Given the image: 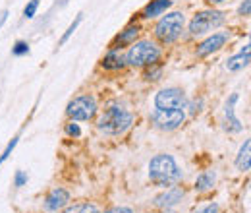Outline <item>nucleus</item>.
Segmentation results:
<instances>
[{
	"label": "nucleus",
	"mask_w": 251,
	"mask_h": 213,
	"mask_svg": "<svg viewBox=\"0 0 251 213\" xmlns=\"http://www.w3.org/2000/svg\"><path fill=\"white\" fill-rule=\"evenodd\" d=\"M182 169L178 167L176 159L168 153H158L149 161V179L157 186H174L182 181Z\"/></svg>",
	"instance_id": "1"
},
{
	"label": "nucleus",
	"mask_w": 251,
	"mask_h": 213,
	"mask_svg": "<svg viewBox=\"0 0 251 213\" xmlns=\"http://www.w3.org/2000/svg\"><path fill=\"white\" fill-rule=\"evenodd\" d=\"M131 124H133V115L126 107L110 105L97 121V128L106 136H120L131 128Z\"/></svg>",
	"instance_id": "2"
},
{
	"label": "nucleus",
	"mask_w": 251,
	"mask_h": 213,
	"mask_svg": "<svg viewBox=\"0 0 251 213\" xmlns=\"http://www.w3.org/2000/svg\"><path fill=\"white\" fill-rule=\"evenodd\" d=\"M126 64L135 66V68H143V66H153L160 61V49L153 41H135L133 45H129V51L124 55Z\"/></svg>",
	"instance_id": "3"
},
{
	"label": "nucleus",
	"mask_w": 251,
	"mask_h": 213,
	"mask_svg": "<svg viewBox=\"0 0 251 213\" xmlns=\"http://www.w3.org/2000/svg\"><path fill=\"white\" fill-rule=\"evenodd\" d=\"M184 26H186V16L182 12H172L158 20V24L155 26V35L160 43L170 45L178 41V37L184 31Z\"/></svg>",
	"instance_id": "4"
},
{
	"label": "nucleus",
	"mask_w": 251,
	"mask_h": 213,
	"mask_svg": "<svg viewBox=\"0 0 251 213\" xmlns=\"http://www.w3.org/2000/svg\"><path fill=\"white\" fill-rule=\"evenodd\" d=\"M97 111H99L97 99H95L93 95H89V93L74 97V99L68 103V107H66V115H68V119L74 122L91 121V119H95Z\"/></svg>",
	"instance_id": "5"
},
{
	"label": "nucleus",
	"mask_w": 251,
	"mask_h": 213,
	"mask_svg": "<svg viewBox=\"0 0 251 213\" xmlns=\"http://www.w3.org/2000/svg\"><path fill=\"white\" fill-rule=\"evenodd\" d=\"M224 24V14L219 10H203L197 12L189 22V33L191 35H205L209 31L217 30Z\"/></svg>",
	"instance_id": "6"
},
{
	"label": "nucleus",
	"mask_w": 251,
	"mask_h": 213,
	"mask_svg": "<svg viewBox=\"0 0 251 213\" xmlns=\"http://www.w3.org/2000/svg\"><path fill=\"white\" fill-rule=\"evenodd\" d=\"M155 107L162 109V111L186 109L188 107V97L180 88H164L155 95Z\"/></svg>",
	"instance_id": "7"
},
{
	"label": "nucleus",
	"mask_w": 251,
	"mask_h": 213,
	"mask_svg": "<svg viewBox=\"0 0 251 213\" xmlns=\"http://www.w3.org/2000/svg\"><path fill=\"white\" fill-rule=\"evenodd\" d=\"M186 121V113L184 109H172V111H162V109H155V113L151 115V122L155 124L158 130H176L180 128Z\"/></svg>",
	"instance_id": "8"
},
{
	"label": "nucleus",
	"mask_w": 251,
	"mask_h": 213,
	"mask_svg": "<svg viewBox=\"0 0 251 213\" xmlns=\"http://www.w3.org/2000/svg\"><path fill=\"white\" fill-rule=\"evenodd\" d=\"M228 39H230V33H228V31L213 33L211 37H207L203 43H199V45H197L195 55H197L199 59H205V57H209V55H213V53L220 51V49L228 43Z\"/></svg>",
	"instance_id": "9"
},
{
	"label": "nucleus",
	"mask_w": 251,
	"mask_h": 213,
	"mask_svg": "<svg viewBox=\"0 0 251 213\" xmlns=\"http://www.w3.org/2000/svg\"><path fill=\"white\" fill-rule=\"evenodd\" d=\"M238 99H240V95L238 93H232L230 99L224 105V128L228 132H234V134L244 130V124L236 117V103H238Z\"/></svg>",
	"instance_id": "10"
},
{
	"label": "nucleus",
	"mask_w": 251,
	"mask_h": 213,
	"mask_svg": "<svg viewBox=\"0 0 251 213\" xmlns=\"http://www.w3.org/2000/svg\"><path fill=\"white\" fill-rule=\"evenodd\" d=\"M68 204H70V192H68L66 188H60V186L52 188V190L45 196V202H43V206H45L47 212H58V210H64Z\"/></svg>",
	"instance_id": "11"
},
{
	"label": "nucleus",
	"mask_w": 251,
	"mask_h": 213,
	"mask_svg": "<svg viewBox=\"0 0 251 213\" xmlns=\"http://www.w3.org/2000/svg\"><path fill=\"white\" fill-rule=\"evenodd\" d=\"M184 188L182 186H170L168 190H164L162 194H158L155 198V206L157 208H162V210H170L174 206H178L184 198Z\"/></svg>",
	"instance_id": "12"
},
{
	"label": "nucleus",
	"mask_w": 251,
	"mask_h": 213,
	"mask_svg": "<svg viewBox=\"0 0 251 213\" xmlns=\"http://www.w3.org/2000/svg\"><path fill=\"white\" fill-rule=\"evenodd\" d=\"M139 33H141V26L139 24H129L124 31H120L116 37H114V41H112V45H110V49H122V47H129V45H133L135 43V39L139 37Z\"/></svg>",
	"instance_id": "13"
},
{
	"label": "nucleus",
	"mask_w": 251,
	"mask_h": 213,
	"mask_svg": "<svg viewBox=\"0 0 251 213\" xmlns=\"http://www.w3.org/2000/svg\"><path fill=\"white\" fill-rule=\"evenodd\" d=\"M250 61H251V45H246L236 57H232V59L226 61V68H228V72H240V70H244V68L250 66Z\"/></svg>",
	"instance_id": "14"
},
{
	"label": "nucleus",
	"mask_w": 251,
	"mask_h": 213,
	"mask_svg": "<svg viewBox=\"0 0 251 213\" xmlns=\"http://www.w3.org/2000/svg\"><path fill=\"white\" fill-rule=\"evenodd\" d=\"M168 8H172V0H151V2L141 10V18L153 20V18L162 16Z\"/></svg>",
	"instance_id": "15"
},
{
	"label": "nucleus",
	"mask_w": 251,
	"mask_h": 213,
	"mask_svg": "<svg viewBox=\"0 0 251 213\" xmlns=\"http://www.w3.org/2000/svg\"><path fill=\"white\" fill-rule=\"evenodd\" d=\"M100 66H102L104 70H122V68L126 66L124 55H122L118 49H110V51L102 57Z\"/></svg>",
	"instance_id": "16"
},
{
	"label": "nucleus",
	"mask_w": 251,
	"mask_h": 213,
	"mask_svg": "<svg viewBox=\"0 0 251 213\" xmlns=\"http://www.w3.org/2000/svg\"><path fill=\"white\" fill-rule=\"evenodd\" d=\"M236 167H238V171H242V173H248L251 169V142L250 140H246L244 146L240 148L238 157H236Z\"/></svg>",
	"instance_id": "17"
},
{
	"label": "nucleus",
	"mask_w": 251,
	"mask_h": 213,
	"mask_svg": "<svg viewBox=\"0 0 251 213\" xmlns=\"http://www.w3.org/2000/svg\"><path fill=\"white\" fill-rule=\"evenodd\" d=\"M217 183V173L215 171H205L195 179V190L197 192H209Z\"/></svg>",
	"instance_id": "18"
},
{
	"label": "nucleus",
	"mask_w": 251,
	"mask_h": 213,
	"mask_svg": "<svg viewBox=\"0 0 251 213\" xmlns=\"http://www.w3.org/2000/svg\"><path fill=\"white\" fill-rule=\"evenodd\" d=\"M64 213H99V208L95 204H89V202H81V204L68 206Z\"/></svg>",
	"instance_id": "19"
},
{
	"label": "nucleus",
	"mask_w": 251,
	"mask_h": 213,
	"mask_svg": "<svg viewBox=\"0 0 251 213\" xmlns=\"http://www.w3.org/2000/svg\"><path fill=\"white\" fill-rule=\"evenodd\" d=\"M81 22H83V14H77V16H75V20H74V22L70 24V28L66 30V33H64L62 37H60V43H58L60 47L68 43V39H70V37H72V35L77 31V28H79V24H81Z\"/></svg>",
	"instance_id": "20"
},
{
	"label": "nucleus",
	"mask_w": 251,
	"mask_h": 213,
	"mask_svg": "<svg viewBox=\"0 0 251 213\" xmlns=\"http://www.w3.org/2000/svg\"><path fill=\"white\" fill-rule=\"evenodd\" d=\"M160 76H162V66H158V64H153V66H147V70H145V80L147 82H158L160 80Z\"/></svg>",
	"instance_id": "21"
},
{
	"label": "nucleus",
	"mask_w": 251,
	"mask_h": 213,
	"mask_svg": "<svg viewBox=\"0 0 251 213\" xmlns=\"http://www.w3.org/2000/svg\"><path fill=\"white\" fill-rule=\"evenodd\" d=\"M18 142H20V138H18V136H16V138H12V140L8 142V146L4 148V152H2V155H0V167H2L4 163H6V159H8V157L12 155V152L16 150V146H18Z\"/></svg>",
	"instance_id": "22"
},
{
	"label": "nucleus",
	"mask_w": 251,
	"mask_h": 213,
	"mask_svg": "<svg viewBox=\"0 0 251 213\" xmlns=\"http://www.w3.org/2000/svg\"><path fill=\"white\" fill-rule=\"evenodd\" d=\"M12 55H14V57H25V55H29V45H27V41H16V45L12 47Z\"/></svg>",
	"instance_id": "23"
},
{
	"label": "nucleus",
	"mask_w": 251,
	"mask_h": 213,
	"mask_svg": "<svg viewBox=\"0 0 251 213\" xmlns=\"http://www.w3.org/2000/svg\"><path fill=\"white\" fill-rule=\"evenodd\" d=\"M37 10H39V0H29V2L25 4V8H24V18H27V20L35 18Z\"/></svg>",
	"instance_id": "24"
},
{
	"label": "nucleus",
	"mask_w": 251,
	"mask_h": 213,
	"mask_svg": "<svg viewBox=\"0 0 251 213\" xmlns=\"http://www.w3.org/2000/svg\"><path fill=\"white\" fill-rule=\"evenodd\" d=\"M27 181H29V177H27V173H25V171H16V175H14V186H16V188L25 186Z\"/></svg>",
	"instance_id": "25"
},
{
	"label": "nucleus",
	"mask_w": 251,
	"mask_h": 213,
	"mask_svg": "<svg viewBox=\"0 0 251 213\" xmlns=\"http://www.w3.org/2000/svg\"><path fill=\"white\" fill-rule=\"evenodd\" d=\"M191 213H219V204H217V202H209V204H205V206L193 210Z\"/></svg>",
	"instance_id": "26"
},
{
	"label": "nucleus",
	"mask_w": 251,
	"mask_h": 213,
	"mask_svg": "<svg viewBox=\"0 0 251 213\" xmlns=\"http://www.w3.org/2000/svg\"><path fill=\"white\" fill-rule=\"evenodd\" d=\"M66 134H68L70 138H79V136H81V128L72 121L70 124H66Z\"/></svg>",
	"instance_id": "27"
},
{
	"label": "nucleus",
	"mask_w": 251,
	"mask_h": 213,
	"mask_svg": "<svg viewBox=\"0 0 251 213\" xmlns=\"http://www.w3.org/2000/svg\"><path fill=\"white\" fill-rule=\"evenodd\" d=\"M238 14H240L242 18H244V16H246V18L250 16V14H251V0H244V2L240 4V8H238Z\"/></svg>",
	"instance_id": "28"
},
{
	"label": "nucleus",
	"mask_w": 251,
	"mask_h": 213,
	"mask_svg": "<svg viewBox=\"0 0 251 213\" xmlns=\"http://www.w3.org/2000/svg\"><path fill=\"white\" fill-rule=\"evenodd\" d=\"M104 213H133L131 208H126V206H120V208H110V210H106Z\"/></svg>",
	"instance_id": "29"
},
{
	"label": "nucleus",
	"mask_w": 251,
	"mask_h": 213,
	"mask_svg": "<svg viewBox=\"0 0 251 213\" xmlns=\"http://www.w3.org/2000/svg\"><path fill=\"white\" fill-rule=\"evenodd\" d=\"M199 107H201V99H199V101L195 99V101L191 103V113H193V115H195V113H199V111H201Z\"/></svg>",
	"instance_id": "30"
},
{
	"label": "nucleus",
	"mask_w": 251,
	"mask_h": 213,
	"mask_svg": "<svg viewBox=\"0 0 251 213\" xmlns=\"http://www.w3.org/2000/svg\"><path fill=\"white\" fill-rule=\"evenodd\" d=\"M8 14H10L8 10H2V12H0V30H2V26L6 24V20H8Z\"/></svg>",
	"instance_id": "31"
},
{
	"label": "nucleus",
	"mask_w": 251,
	"mask_h": 213,
	"mask_svg": "<svg viewBox=\"0 0 251 213\" xmlns=\"http://www.w3.org/2000/svg\"><path fill=\"white\" fill-rule=\"evenodd\" d=\"M211 6H219V4H224V2H228V0H207Z\"/></svg>",
	"instance_id": "32"
}]
</instances>
